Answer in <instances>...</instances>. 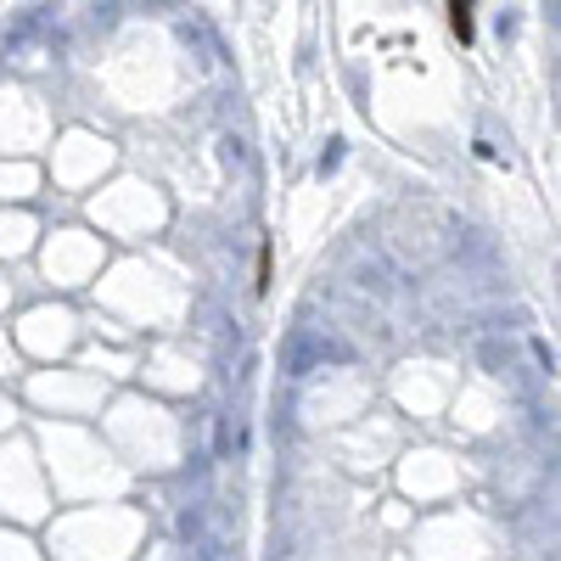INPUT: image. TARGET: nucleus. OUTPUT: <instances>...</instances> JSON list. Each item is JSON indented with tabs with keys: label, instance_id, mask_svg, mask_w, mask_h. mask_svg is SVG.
I'll list each match as a JSON object with an SVG mask.
<instances>
[{
	"label": "nucleus",
	"instance_id": "1",
	"mask_svg": "<svg viewBox=\"0 0 561 561\" xmlns=\"http://www.w3.org/2000/svg\"><path fill=\"white\" fill-rule=\"evenodd\" d=\"M449 28L460 40H472V7H449Z\"/></svg>",
	"mask_w": 561,
	"mask_h": 561
}]
</instances>
